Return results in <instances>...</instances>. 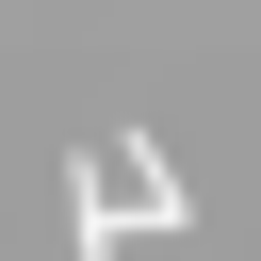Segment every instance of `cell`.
Masks as SVG:
<instances>
[{"label": "cell", "mask_w": 261, "mask_h": 261, "mask_svg": "<svg viewBox=\"0 0 261 261\" xmlns=\"http://www.w3.org/2000/svg\"><path fill=\"white\" fill-rule=\"evenodd\" d=\"M98 179H114V212H130V228H196V179H179L147 130H130V147H98Z\"/></svg>", "instance_id": "6da1fadb"}, {"label": "cell", "mask_w": 261, "mask_h": 261, "mask_svg": "<svg viewBox=\"0 0 261 261\" xmlns=\"http://www.w3.org/2000/svg\"><path fill=\"white\" fill-rule=\"evenodd\" d=\"M65 228H82V261H130V245H114V179H98V163L65 179Z\"/></svg>", "instance_id": "7a4b0ae2"}]
</instances>
